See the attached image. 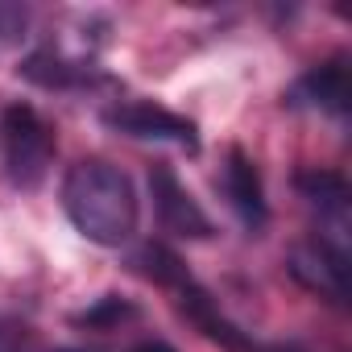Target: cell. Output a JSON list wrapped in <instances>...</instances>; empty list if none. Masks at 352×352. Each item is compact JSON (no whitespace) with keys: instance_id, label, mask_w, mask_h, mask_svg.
<instances>
[{"instance_id":"6da1fadb","label":"cell","mask_w":352,"mask_h":352,"mask_svg":"<svg viewBox=\"0 0 352 352\" xmlns=\"http://www.w3.org/2000/svg\"><path fill=\"white\" fill-rule=\"evenodd\" d=\"M63 212L67 220L104 249H116L124 241H133L137 220H141V204L133 191V179L100 157L75 162L63 179Z\"/></svg>"},{"instance_id":"7a4b0ae2","label":"cell","mask_w":352,"mask_h":352,"mask_svg":"<svg viewBox=\"0 0 352 352\" xmlns=\"http://www.w3.org/2000/svg\"><path fill=\"white\" fill-rule=\"evenodd\" d=\"M54 162V133L30 104H9L0 116V166L17 191H34Z\"/></svg>"},{"instance_id":"3957f363","label":"cell","mask_w":352,"mask_h":352,"mask_svg":"<svg viewBox=\"0 0 352 352\" xmlns=\"http://www.w3.org/2000/svg\"><path fill=\"white\" fill-rule=\"evenodd\" d=\"M104 124L124 133V137H137V141H174V145H183V149H199V129L179 116V112H170L162 104H149V100H129V104H112L104 112Z\"/></svg>"},{"instance_id":"277c9868","label":"cell","mask_w":352,"mask_h":352,"mask_svg":"<svg viewBox=\"0 0 352 352\" xmlns=\"http://www.w3.org/2000/svg\"><path fill=\"white\" fill-rule=\"evenodd\" d=\"M149 191H153V212H157V220H162L166 232L187 236V241H208L216 232V224L208 220V212L195 204V195L179 183V174H174L166 162H157L149 170Z\"/></svg>"},{"instance_id":"5b68a950","label":"cell","mask_w":352,"mask_h":352,"mask_svg":"<svg viewBox=\"0 0 352 352\" xmlns=\"http://www.w3.org/2000/svg\"><path fill=\"white\" fill-rule=\"evenodd\" d=\"M290 274L315 290L319 298H331V302H344V274H348V253L340 245H331L327 236L311 241V245H298L290 253Z\"/></svg>"},{"instance_id":"8992f818","label":"cell","mask_w":352,"mask_h":352,"mask_svg":"<svg viewBox=\"0 0 352 352\" xmlns=\"http://www.w3.org/2000/svg\"><path fill=\"white\" fill-rule=\"evenodd\" d=\"M286 104H290V108H319V112L344 116L348 104H352V79H348L344 58L319 63V67H311L307 75H298L294 87L286 91Z\"/></svg>"},{"instance_id":"52a82bcc","label":"cell","mask_w":352,"mask_h":352,"mask_svg":"<svg viewBox=\"0 0 352 352\" xmlns=\"http://www.w3.org/2000/svg\"><path fill=\"white\" fill-rule=\"evenodd\" d=\"M224 195L232 204V212L241 216L245 228H261L270 208H265V191H261V174L253 166V157L245 149H228V166H224Z\"/></svg>"},{"instance_id":"ba28073f","label":"cell","mask_w":352,"mask_h":352,"mask_svg":"<svg viewBox=\"0 0 352 352\" xmlns=\"http://www.w3.org/2000/svg\"><path fill=\"white\" fill-rule=\"evenodd\" d=\"M179 311L204 331V336H212L216 344H224L228 352H253V344L245 340V331L236 327V323H228L224 315H220V307H216V298L204 290V286H195V282H187L183 290H179Z\"/></svg>"},{"instance_id":"9c48e42d","label":"cell","mask_w":352,"mask_h":352,"mask_svg":"<svg viewBox=\"0 0 352 352\" xmlns=\"http://www.w3.org/2000/svg\"><path fill=\"white\" fill-rule=\"evenodd\" d=\"M17 71H21V79H30L38 87H83V83H91V67L63 58L58 50H34Z\"/></svg>"},{"instance_id":"30bf717a","label":"cell","mask_w":352,"mask_h":352,"mask_svg":"<svg viewBox=\"0 0 352 352\" xmlns=\"http://www.w3.org/2000/svg\"><path fill=\"white\" fill-rule=\"evenodd\" d=\"M141 278H149V282H157V286H174V290H183L187 282H191V274H187V265H183V257L174 253V249H166V245H157V241H145L137 253H133V261H129Z\"/></svg>"},{"instance_id":"8fae6325","label":"cell","mask_w":352,"mask_h":352,"mask_svg":"<svg viewBox=\"0 0 352 352\" xmlns=\"http://www.w3.org/2000/svg\"><path fill=\"white\" fill-rule=\"evenodd\" d=\"M294 187L302 191V199H311L315 208L344 220V212H348V179L344 174H336V170H298Z\"/></svg>"},{"instance_id":"7c38bea8","label":"cell","mask_w":352,"mask_h":352,"mask_svg":"<svg viewBox=\"0 0 352 352\" xmlns=\"http://www.w3.org/2000/svg\"><path fill=\"white\" fill-rule=\"evenodd\" d=\"M133 315H137V307H133L129 298H120V294H108V298H100L96 307L79 311V315H75V323H79V327H112V323H120V319H133Z\"/></svg>"},{"instance_id":"4fadbf2b","label":"cell","mask_w":352,"mask_h":352,"mask_svg":"<svg viewBox=\"0 0 352 352\" xmlns=\"http://www.w3.org/2000/svg\"><path fill=\"white\" fill-rule=\"evenodd\" d=\"M0 352H34V331L17 319H0Z\"/></svg>"},{"instance_id":"5bb4252c","label":"cell","mask_w":352,"mask_h":352,"mask_svg":"<svg viewBox=\"0 0 352 352\" xmlns=\"http://www.w3.org/2000/svg\"><path fill=\"white\" fill-rule=\"evenodd\" d=\"M133 352H174V348H170L166 340H145V344H137Z\"/></svg>"},{"instance_id":"9a60e30c","label":"cell","mask_w":352,"mask_h":352,"mask_svg":"<svg viewBox=\"0 0 352 352\" xmlns=\"http://www.w3.org/2000/svg\"><path fill=\"white\" fill-rule=\"evenodd\" d=\"M253 352H302V348H294V344H253Z\"/></svg>"},{"instance_id":"2e32d148","label":"cell","mask_w":352,"mask_h":352,"mask_svg":"<svg viewBox=\"0 0 352 352\" xmlns=\"http://www.w3.org/2000/svg\"><path fill=\"white\" fill-rule=\"evenodd\" d=\"M58 352H75V348H58Z\"/></svg>"}]
</instances>
